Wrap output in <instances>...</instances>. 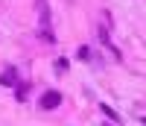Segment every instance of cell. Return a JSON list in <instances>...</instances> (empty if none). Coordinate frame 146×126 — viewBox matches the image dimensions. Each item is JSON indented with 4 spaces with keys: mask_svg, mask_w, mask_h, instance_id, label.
Wrapping results in <instances>:
<instances>
[{
    "mask_svg": "<svg viewBox=\"0 0 146 126\" xmlns=\"http://www.w3.org/2000/svg\"><path fill=\"white\" fill-rule=\"evenodd\" d=\"M27 94H29V88L27 85H18V100H27Z\"/></svg>",
    "mask_w": 146,
    "mask_h": 126,
    "instance_id": "cell-5",
    "label": "cell"
},
{
    "mask_svg": "<svg viewBox=\"0 0 146 126\" xmlns=\"http://www.w3.org/2000/svg\"><path fill=\"white\" fill-rule=\"evenodd\" d=\"M0 85H18V73H15V68H6V73H0Z\"/></svg>",
    "mask_w": 146,
    "mask_h": 126,
    "instance_id": "cell-3",
    "label": "cell"
},
{
    "mask_svg": "<svg viewBox=\"0 0 146 126\" xmlns=\"http://www.w3.org/2000/svg\"><path fill=\"white\" fill-rule=\"evenodd\" d=\"M105 126H111V123H105Z\"/></svg>",
    "mask_w": 146,
    "mask_h": 126,
    "instance_id": "cell-7",
    "label": "cell"
},
{
    "mask_svg": "<svg viewBox=\"0 0 146 126\" xmlns=\"http://www.w3.org/2000/svg\"><path fill=\"white\" fill-rule=\"evenodd\" d=\"M100 38H102V44L114 53V59H123V56H120V47H114V41L108 38V27H100Z\"/></svg>",
    "mask_w": 146,
    "mask_h": 126,
    "instance_id": "cell-2",
    "label": "cell"
},
{
    "mask_svg": "<svg viewBox=\"0 0 146 126\" xmlns=\"http://www.w3.org/2000/svg\"><path fill=\"white\" fill-rule=\"evenodd\" d=\"M100 109H102V115H105V117H108V120H120V115H117V111H114V109H111V106H105V103H102V106H100Z\"/></svg>",
    "mask_w": 146,
    "mask_h": 126,
    "instance_id": "cell-4",
    "label": "cell"
},
{
    "mask_svg": "<svg viewBox=\"0 0 146 126\" xmlns=\"http://www.w3.org/2000/svg\"><path fill=\"white\" fill-rule=\"evenodd\" d=\"M56 68H58V73H64V70H67V59H58Z\"/></svg>",
    "mask_w": 146,
    "mask_h": 126,
    "instance_id": "cell-6",
    "label": "cell"
},
{
    "mask_svg": "<svg viewBox=\"0 0 146 126\" xmlns=\"http://www.w3.org/2000/svg\"><path fill=\"white\" fill-rule=\"evenodd\" d=\"M38 106H41L44 111H50V109H58V106H62V94H58V91H47V94H41Z\"/></svg>",
    "mask_w": 146,
    "mask_h": 126,
    "instance_id": "cell-1",
    "label": "cell"
}]
</instances>
